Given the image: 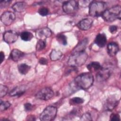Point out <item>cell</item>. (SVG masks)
<instances>
[{"label": "cell", "instance_id": "6da1fadb", "mask_svg": "<svg viewBox=\"0 0 121 121\" xmlns=\"http://www.w3.org/2000/svg\"><path fill=\"white\" fill-rule=\"evenodd\" d=\"M87 57V54L85 50L74 51L69 58L68 64L71 67L81 66L86 62Z\"/></svg>", "mask_w": 121, "mask_h": 121}, {"label": "cell", "instance_id": "7a4b0ae2", "mask_svg": "<svg viewBox=\"0 0 121 121\" xmlns=\"http://www.w3.org/2000/svg\"><path fill=\"white\" fill-rule=\"evenodd\" d=\"M94 82V77L91 73H82L74 79L75 85L78 87L87 89L92 86Z\"/></svg>", "mask_w": 121, "mask_h": 121}, {"label": "cell", "instance_id": "3957f363", "mask_svg": "<svg viewBox=\"0 0 121 121\" xmlns=\"http://www.w3.org/2000/svg\"><path fill=\"white\" fill-rule=\"evenodd\" d=\"M121 7L116 5L110 9H106L102 14V17L106 21L112 22L116 19H121Z\"/></svg>", "mask_w": 121, "mask_h": 121}, {"label": "cell", "instance_id": "277c9868", "mask_svg": "<svg viewBox=\"0 0 121 121\" xmlns=\"http://www.w3.org/2000/svg\"><path fill=\"white\" fill-rule=\"evenodd\" d=\"M106 9V3L103 1H92L89 5V14L92 17L102 15Z\"/></svg>", "mask_w": 121, "mask_h": 121}, {"label": "cell", "instance_id": "5b68a950", "mask_svg": "<svg viewBox=\"0 0 121 121\" xmlns=\"http://www.w3.org/2000/svg\"><path fill=\"white\" fill-rule=\"evenodd\" d=\"M57 112L56 107L53 106H47L41 113L40 119L42 121H51L55 118Z\"/></svg>", "mask_w": 121, "mask_h": 121}, {"label": "cell", "instance_id": "8992f818", "mask_svg": "<svg viewBox=\"0 0 121 121\" xmlns=\"http://www.w3.org/2000/svg\"><path fill=\"white\" fill-rule=\"evenodd\" d=\"M78 7V2L76 0H69L65 1L62 5L63 11L68 14L76 12Z\"/></svg>", "mask_w": 121, "mask_h": 121}, {"label": "cell", "instance_id": "52a82bcc", "mask_svg": "<svg viewBox=\"0 0 121 121\" xmlns=\"http://www.w3.org/2000/svg\"><path fill=\"white\" fill-rule=\"evenodd\" d=\"M54 93L50 87H44L37 93L35 97L37 99L43 100H48L51 99Z\"/></svg>", "mask_w": 121, "mask_h": 121}, {"label": "cell", "instance_id": "ba28073f", "mask_svg": "<svg viewBox=\"0 0 121 121\" xmlns=\"http://www.w3.org/2000/svg\"><path fill=\"white\" fill-rule=\"evenodd\" d=\"M15 14L9 11L4 12L0 17L1 21L6 26L11 25L15 19Z\"/></svg>", "mask_w": 121, "mask_h": 121}, {"label": "cell", "instance_id": "9c48e42d", "mask_svg": "<svg viewBox=\"0 0 121 121\" xmlns=\"http://www.w3.org/2000/svg\"><path fill=\"white\" fill-rule=\"evenodd\" d=\"M111 71L110 69L106 68H102L98 71L96 74V78L98 82H103L107 80L110 77Z\"/></svg>", "mask_w": 121, "mask_h": 121}, {"label": "cell", "instance_id": "30bf717a", "mask_svg": "<svg viewBox=\"0 0 121 121\" xmlns=\"http://www.w3.org/2000/svg\"><path fill=\"white\" fill-rule=\"evenodd\" d=\"M18 35L17 33L13 30H9L6 31L3 34V40L8 43H12L16 42L18 39Z\"/></svg>", "mask_w": 121, "mask_h": 121}, {"label": "cell", "instance_id": "8fae6325", "mask_svg": "<svg viewBox=\"0 0 121 121\" xmlns=\"http://www.w3.org/2000/svg\"><path fill=\"white\" fill-rule=\"evenodd\" d=\"M51 30L48 27H43L36 31V35L39 40H44L46 38L49 37L52 35Z\"/></svg>", "mask_w": 121, "mask_h": 121}, {"label": "cell", "instance_id": "7c38bea8", "mask_svg": "<svg viewBox=\"0 0 121 121\" xmlns=\"http://www.w3.org/2000/svg\"><path fill=\"white\" fill-rule=\"evenodd\" d=\"M93 21L90 18H84L81 20L77 24L78 27L82 30H87L92 26Z\"/></svg>", "mask_w": 121, "mask_h": 121}, {"label": "cell", "instance_id": "4fadbf2b", "mask_svg": "<svg viewBox=\"0 0 121 121\" xmlns=\"http://www.w3.org/2000/svg\"><path fill=\"white\" fill-rule=\"evenodd\" d=\"M119 50L118 45L115 42H111L107 45V52L108 54L112 57L115 56Z\"/></svg>", "mask_w": 121, "mask_h": 121}, {"label": "cell", "instance_id": "5bb4252c", "mask_svg": "<svg viewBox=\"0 0 121 121\" xmlns=\"http://www.w3.org/2000/svg\"><path fill=\"white\" fill-rule=\"evenodd\" d=\"M26 86L25 85H21L16 87L10 92L9 95L11 96H15L23 95L26 91Z\"/></svg>", "mask_w": 121, "mask_h": 121}, {"label": "cell", "instance_id": "9a60e30c", "mask_svg": "<svg viewBox=\"0 0 121 121\" xmlns=\"http://www.w3.org/2000/svg\"><path fill=\"white\" fill-rule=\"evenodd\" d=\"M107 42L106 36L104 34H99L97 35L95 40V43L99 47H104Z\"/></svg>", "mask_w": 121, "mask_h": 121}, {"label": "cell", "instance_id": "2e32d148", "mask_svg": "<svg viewBox=\"0 0 121 121\" xmlns=\"http://www.w3.org/2000/svg\"><path fill=\"white\" fill-rule=\"evenodd\" d=\"M24 55V53L21 51L17 49H13L10 53V58L14 61H17L20 60Z\"/></svg>", "mask_w": 121, "mask_h": 121}, {"label": "cell", "instance_id": "e0dca14e", "mask_svg": "<svg viewBox=\"0 0 121 121\" xmlns=\"http://www.w3.org/2000/svg\"><path fill=\"white\" fill-rule=\"evenodd\" d=\"M26 6V3L24 1L17 2L15 3L12 7V9L17 12H21L23 11Z\"/></svg>", "mask_w": 121, "mask_h": 121}, {"label": "cell", "instance_id": "ac0fdd59", "mask_svg": "<svg viewBox=\"0 0 121 121\" xmlns=\"http://www.w3.org/2000/svg\"><path fill=\"white\" fill-rule=\"evenodd\" d=\"M86 67L88 70L91 72L98 71L102 68V66L98 62L96 61H93L89 63L86 66Z\"/></svg>", "mask_w": 121, "mask_h": 121}, {"label": "cell", "instance_id": "d6986e66", "mask_svg": "<svg viewBox=\"0 0 121 121\" xmlns=\"http://www.w3.org/2000/svg\"><path fill=\"white\" fill-rule=\"evenodd\" d=\"M118 101L113 99H108L105 104V107L107 110L112 111V110L118 104Z\"/></svg>", "mask_w": 121, "mask_h": 121}, {"label": "cell", "instance_id": "ffe728a7", "mask_svg": "<svg viewBox=\"0 0 121 121\" xmlns=\"http://www.w3.org/2000/svg\"><path fill=\"white\" fill-rule=\"evenodd\" d=\"M62 52L60 51L53 50L50 53V57L52 60L56 61L60 59V58L62 56Z\"/></svg>", "mask_w": 121, "mask_h": 121}, {"label": "cell", "instance_id": "44dd1931", "mask_svg": "<svg viewBox=\"0 0 121 121\" xmlns=\"http://www.w3.org/2000/svg\"><path fill=\"white\" fill-rule=\"evenodd\" d=\"M30 66L25 63H21L18 66V70L20 73L25 75L28 73L30 69Z\"/></svg>", "mask_w": 121, "mask_h": 121}, {"label": "cell", "instance_id": "7402d4cb", "mask_svg": "<svg viewBox=\"0 0 121 121\" xmlns=\"http://www.w3.org/2000/svg\"><path fill=\"white\" fill-rule=\"evenodd\" d=\"M20 37L21 39L23 41H28L31 40L33 38V35L30 32L27 31H24L21 33L20 35Z\"/></svg>", "mask_w": 121, "mask_h": 121}, {"label": "cell", "instance_id": "603a6c76", "mask_svg": "<svg viewBox=\"0 0 121 121\" xmlns=\"http://www.w3.org/2000/svg\"><path fill=\"white\" fill-rule=\"evenodd\" d=\"M56 39L57 41L61 44L65 45L67 43V37L66 36L63 34H59L56 36Z\"/></svg>", "mask_w": 121, "mask_h": 121}, {"label": "cell", "instance_id": "cb8c5ba5", "mask_svg": "<svg viewBox=\"0 0 121 121\" xmlns=\"http://www.w3.org/2000/svg\"><path fill=\"white\" fill-rule=\"evenodd\" d=\"M46 46V42L43 40H39L36 45V49L37 51L43 50Z\"/></svg>", "mask_w": 121, "mask_h": 121}, {"label": "cell", "instance_id": "d4e9b609", "mask_svg": "<svg viewBox=\"0 0 121 121\" xmlns=\"http://www.w3.org/2000/svg\"><path fill=\"white\" fill-rule=\"evenodd\" d=\"M10 106V104L8 101H0V109L1 111H3L8 109Z\"/></svg>", "mask_w": 121, "mask_h": 121}, {"label": "cell", "instance_id": "484cf974", "mask_svg": "<svg viewBox=\"0 0 121 121\" xmlns=\"http://www.w3.org/2000/svg\"><path fill=\"white\" fill-rule=\"evenodd\" d=\"M8 91V88L4 85H0V97L2 98L6 95Z\"/></svg>", "mask_w": 121, "mask_h": 121}, {"label": "cell", "instance_id": "4316f807", "mask_svg": "<svg viewBox=\"0 0 121 121\" xmlns=\"http://www.w3.org/2000/svg\"><path fill=\"white\" fill-rule=\"evenodd\" d=\"M84 101L83 99L78 97H73L70 100V103H72V104H82Z\"/></svg>", "mask_w": 121, "mask_h": 121}, {"label": "cell", "instance_id": "83f0119b", "mask_svg": "<svg viewBox=\"0 0 121 121\" xmlns=\"http://www.w3.org/2000/svg\"><path fill=\"white\" fill-rule=\"evenodd\" d=\"M38 13L42 16H45L48 14L49 10L47 8L42 7L39 9Z\"/></svg>", "mask_w": 121, "mask_h": 121}, {"label": "cell", "instance_id": "f1b7e54d", "mask_svg": "<svg viewBox=\"0 0 121 121\" xmlns=\"http://www.w3.org/2000/svg\"><path fill=\"white\" fill-rule=\"evenodd\" d=\"M81 121H91L92 120L91 114L88 112H86L83 114L81 117Z\"/></svg>", "mask_w": 121, "mask_h": 121}, {"label": "cell", "instance_id": "f546056e", "mask_svg": "<svg viewBox=\"0 0 121 121\" xmlns=\"http://www.w3.org/2000/svg\"><path fill=\"white\" fill-rule=\"evenodd\" d=\"M11 2V0H2L0 2V6L1 9L5 8L8 7L9 4Z\"/></svg>", "mask_w": 121, "mask_h": 121}, {"label": "cell", "instance_id": "4dcf8cb0", "mask_svg": "<svg viewBox=\"0 0 121 121\" xmlns=\"http://www.w3.org/2000/svg\"><path fill=\"white\" fill-rule=\"evenodd\" d=\"M110 120L112 121H120V116L118 114L112 113L111 114L110 116Z\"/></svg>", "mask_w": 121, "mask_h": 121}, {"label": "cell", "instance_id": "1f68e13d", "mask_svg": "<svg viewBox=\"0 0 121 121\" xmlns=\"http://www.w3.org/2000/svg\"><path fill=\"white\" fill-rule=\"evenodd\" d=\"M24 107H25V109L26 111H29L30 110H32V107H33V106L32 105L30 104V103H26L24 105Z\"/></svg>", "mask_w": 121, "mask_h": 121}, {"label": "cell", "instance_id": "d6a6232c", "mask_svg": "<svg viewBox=\"0 0 121 121\" xmlns=\"http://www.w3.org/2000/svg\"><path fill=\"white\" fill-rule=\"evenodd\" d=\"M117 30V27L116 26H111L109 27V31L112 34H113L115 32H116Z\"/></svg>", "mask_w": 121, "mask_h": 121}, {"label": "cell", "instance_id": "836d02e7", "mask_svg": "<svg viewBox=\"0 0 121 121\" xmlns=\"http://www.w3.org/2000/svg\"><path fill=\"white\" fill-rule=\"evenodd\" d=\"M39 62L41 65H47L48 63V61L47 59L44 58H40L39 60Z\"/></svg>", "mask_w": 121, "mask_h": 121}, {"label": "cell", "instance_id": "e575fe53", "mask_svg": "<svg viewBox=\"0 0 121 121\" xmlns=\"http://www.w3.org/2000/svg\"><path fill=\"white\" fill-rule=\"evenodd\" d=\"M5 58V55L2 52H0V63H1Z\"/></svg>", "mask_w": 121, "mask_h": 121}, {"label": "cell", "instance_id": "d590c367", "mask_svg": "<svg viewBox=\"0 0 121 121\" xmlns=\"http://www.w3.org/2000/svg\"><path fill=\"white\" fill-rule=\"evenodd\" d=\"M28 121H34L35 120V117L34 116H32V115H29V116H28L27 117V119H26Z\"/></svg>", "mask_w": 121, "mask_h": 121}]
</instances>
